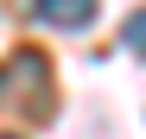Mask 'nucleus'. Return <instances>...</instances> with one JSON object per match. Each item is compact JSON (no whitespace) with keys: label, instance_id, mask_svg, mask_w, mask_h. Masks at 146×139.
Returning a JSON list of instances; mask_svg holds the SVG:
<instances>
[{"label":"nucleus","instance_id":"1","mask_svg":"<svg viewBox=\"0 0 146 139\" xmlns=\"http://www.w3.org/2000/svg\"><path fill=\"white\" fill-rule=\"evenodd\" d=\"M32 19H44L57 32H83L95 19V0H32Z\"/></svg>","mask_w":146,"mask_h":139},{"label":"nucleus","instance_id":"2","mask_svg":"<svg viewBox=\"0 0 146 139\" xmlns=\"http://www.w3.org/2000/svg\"><path fill=\"white\" fill-rule=\"evenodd\" d=\"M121 44H127L133 57H146V7H140V13L127 19V26H121Z\"/></svg>","mask_w":146,"mask_h":139},{"label":"nucleus","instance_id":"3","mask_svg":"<svg viewBox=\"0 0 146 139\" xmlns=\"http://www.w3.org/2000/svg\"><path fill=\"white\" fill-rule=\"evenodd\" d=\"M0 139H13V133H0Z\"/></svg>","mask_w":146,"mask_h":139}]
</instances>
